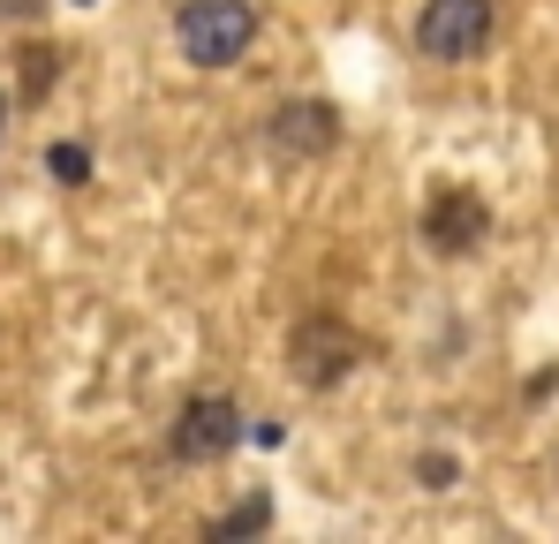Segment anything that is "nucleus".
Returning <instances> with one entry per match:
<instances>
[{
  "label": "nucleus",
  "instance_id": "0eeeda50",
  "mask_svg": "<svg viewBox=\"0 0 559 544\" xmlns=\"http://www.w3.org/2000/svg\"><path fill=\"white\" fill-rule=\"evenodd\" d=\"M265 522H273V499H242V507H227L219 522H204V537H212V544H227V537H258Z\"/></svg>",
  "mask_w": 559,
  "mask_h": 544
},
{
  "label": "nucleus",
  "instance_id": "f257e3e1",
  "mask_svg": "<svg viewBox=\"0 0 559 544\" xmlns=\"http://www.w3.org/2000/svg\"><path fill=\"white\" fill-rule=\"evenodd\" d=\"M287 363H295L302 386H341V378L364 363V333L341 326L333 310H310V318L287 333Z\"/></svg>",
  "mask_w": 559,
  "mask_h": 544
},
{
  "label": "nucleus",
  "instance_id": "1a4fd4ad",
  "mask_svg": "<svg viewBox=\"0 0 559 544\" xmlns=\"http://www.w3.org/2000/svg\"><path fill=\"white\" fill-rule=\"evenodd\" d=\"M46 84H53V54H46V46H31V54H23V91L38 98Z\"/></svg>",
  "mask_w": 559,
  "mask_h": 544
},
{
  "label": "nucleus",
  "instance_id": "20e7f679",
  "mask_svg": "<svg viewBox=\"0 0 559 544\" xmlns=\"http://www.w3.org/2000/svg\"><path fill=\"white\" fill-rule=\"evenodd\" d=\"M491 235V204L468 189V181H447V189H431V204H424V243L431 250H447V258H462Z\"/></svg>",
  "mask_w": 559,
  "mask_h": 544
},
{
  "label": "nucleus",
  "instance_id": "f03ea898",
  "mask_svg": "<svg viewBox=\"0 0 559 544\" xmlns=\"http://www.w3.org/2000/svg\"><path fill=\"white\" fill-rule=\"evenodd\" d=\"M250 31H258L250 0H189L182 23H175V38H182V54L197 69H227L250 46Z\"/></svg>",
  "mask_w": 559,
  "mask_h": 544
},
{
  "label": "nucleus",
  "instance_id": "423d86ee",
  "mask_svg": "<svg viewBox=\"0 0 559 544\" xmlns=\"http://www.w3.org/2000/svg\"><path fill=\"white\" fill-rule=\"evenodd\" d=\"M273 144L287 159H318V152H333L341 144V114L325 106V98H287L273 114Z\"/></svg>",
  "mask_w": 559,
  "mask_h": 544
},
{
  "label": "nucleus",
  "instance_id": "39448f33",
  "mask_svg": "<svg viewBox=\"0 0 559 544\" xmlns=\"http://www.w3.org/2000/svg\"><path fill=\"white\" fill-rule=\"evenodd\" d=\"M242 439V409L227 401V393H197L182 416H175V461H219V453Z\"/></svg>",
  "mask_w": 559,
  "mask_h": 544
},
{
  "label": "nucleus",
  "instance_id": "6e6552de",
  "mask_svg": "<svg viewBox=\"0 0 559 544\" xmlns=\"http://www.w3.org/2000/svg\"><path fill=\"white\" fill-rule=\"evenodd\" d=\"M46 167H53L61 181H84V175H92V152H84V144H53V152H46Z\"/></svg>",
  "mask_w": 559,
  "mask_h": 544
},
{
  "label": "nucleus",
  "instance_id": "7ed1b4c3",
  "mask_svg": "<svg viewBox=\"0 0 559 544\" xmlns=\"http://www.w3.org/2000/svg\"><path fill=\"white\" fill-rule=\"evenodd\" d=\"M491 38V0H424L416 15V46L431 61H468Z\"/></svg>",
  "mask_w": 559,
  "mask_h": 544
}]
</instances>
